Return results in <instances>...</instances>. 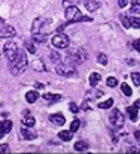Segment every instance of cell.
Segmentation results:
<instances>
[{"label": "cell", "mask_w": 140, "mask_h": 154, "mask_svg": "<svg viewBox=\"0 0 140 154\" xmlns=\"http://www.w3.org/2000/svg\"><path fill=\"white\" fill-rule=\"evenodd\" d=\"M32 67H33L34 69H37V71H44V69H46V67H44L43 62L41 60H37V61L32 62Z\"/></svg>", "instance_id": "23"}, {"label": "cell", "mask_w": 140, "mask_h": 154, "mask_svg": "<svg viewBox=\"0 0 140 154\" xmlns=\"http://www.w3.org/2000/svg\"><path fill=\"white\" fill-rule=\"evenodd\" d=\"M128 0H119V2H117V4H119V6H120V8H125V6L126 5H128Z\"/></svg>", "instance_id": "38"}, {"label": "cell", "mask_w": 140, "mask_h": 154, "mask_svg": "<svg viewBox=\"0 0 140 154\" xmlns=\"http://www.w3.org/2000/svg\"><path fill=\"white\" fill-rule=\"evenodd\" d=\"M128 62L130 63L129 66H136V61H128Z\"/></svg>", "instance_id": "42"}, {"label": "cell", "mask_w": 140, "mask_h": 154, "mask_svg": "<svg viewBox=\"0 0 140 154\" xmlns=\"http://www.w3.org/2000/svg\"><path fill=\"white\" fill-rule=\"evenodd\" d=\"M56 72L61 75V76H73L76 75V66L75 65H71V63H58L56 67Z\"/></svg>", "instance_id": "5"}, {"label": "cell", "mask_w": 140, "mask_h": 154, "mask_svg": "<svg viewBox=\"0 0 140 154\" xmlns=\"http://www.w3.org/2000/svg\"><path fill=\"white\" fill-rule=\"evenodd\" d=\"M25 48L29 51L30 54H34V53L37 52V49H35V47H34V44L32 43V42H29V41H25Z\"/></svg>", "instance_id": "29"}, {"label": "cell", "mask_w": 140, "mask_h": 154, "mask_svg": "<svg viewBox=\"0 0 140 154\" xmlns=\"http://www.w3.org/2000/svg\"><path fill=\"white\" fill-rule=\"evenodd\" d=\"M80 2V0H63V6H71V5H75V4H77Z\"/></svg>", "instance_id": "34"}, {"label": "cell", "mask_w": 140, "mask_h": 154, "mask_svg": "<svg viewBox=\"0 0 140 154\" xmlns=\"http://www.w3.org/2000/svg\"><path fill=\"white\" fill-rule=\"evenodd\" d=\"M38 97H39V94L37 91H28L25 94V100H27V102H29V104H34L38 100Z\"/></svg>", "instance_id": "15"}, {"label": "cell", "mask_w": 140, "mask_h": 154, "mask_svg": "<svg viewBox=\"0 0 140 154\" xmlns=\"http://www.w3.org/2000/svg\"><path fill=\"white\" fill-rule=\"evenodd\" d=\"M68 54L69 56H68V58H67V62L71 63V65H75V66L81 65V63H84L88 58L87 52H86L84 48H78V49H76L75 52L68 53Z\"/></svg>", "instance_id": "3"}, {"label": "cell", "mask_w": 140, "mask_h": 154, "mask_svg": "<svg viewBox=\"0 0 140 154\" xmlns=\"http://www.w3.org/2000/svg\"><path fill=\"white\" fill-rule=\"evenodd\" d=\"M132 47H134L138 52L140 53V39H138V41H134L132 42Z\"/></svg>", "instance_id": "37"}, {"label": "cell", "mask_w": 140, "mask_h": 154, "mask_svg": "<svg viewBox=\"0 0 140 154\" xmlns=\"http://www.w3.org/2000/svg\"><path fill=\"white\" fill-rule=\"evenodd\" d=\"M129 152H136V153H139V149H135V148H130V149H129Z\"/></svg>", "instance_id": "44"}, {"label": "cell", "mask_w": 140, "mask_h": 154, "mask_svg": "<svg viewBox=\"0 0 140 154\" xmlns=\"http://www.w3.org/2000/svg\"><path fill=\"white\" fill-rule=\"evenodd\" d=\"M131 80L134 82L135 86H140V72H132L131 73Z\"/></svg>", "instance_id": "27"}, {"label": "cell", "mask_w": 140, "mask_h": 154, "mask_svg": "<svg viewBox=\"0 0 140 154\" xmlns=\"http://www.w3.org/2000/svg\"><path fill=\"white\" fill-rule=\"evenodd\" d=\"M129 20H130V25L132 28H140V18H136V17H131L129 18Z\"/></svg>", "instance_id": "26"}, {"label": "cell", "mask_w": 140, "mask_h": 154, "mask_svg": "<svg viewBox=\"0 0 140 154\" xmlns=\"http://www.w3.org/2000/svg\"><path fill=\"white\" fill-rule=\"evenodd\" d=\"M35 87L37 88H44V85H42V83H39V82H35Z\"/></svg>", "instance_id": "40"}, {"label": "cell", "mask_w": 140, "mask_h": 154, "mask_svg": "<svg viewBox=\"0 0 140 154\" xmlns=\"http://www.w3.org/2000/svg\"><path fill=\"white\" fill-rule=\"evenodd\" d=\"M3 22H4V19H3L2 17H0V23H3Z\"/></svg>", "instance_id": "45"}, {"label": "cell", "mask_w": 140, "mask_h": 154, "mask_svg": "<svg viewBox=\"0 0 140 154\" xmlns=\"http://www.w3.org/2000/svg\"><path fill=\"white\" fill-rule=\"evenodd\" d=\"M85 6L88 11H95L101 6V3H100V0H86Z\"/></svg>", "instance_id": "13"}, {"label": "cell", "mask_w": 140, "mask_h": 154, "mask_svg": "<svg viewBox=\"0 0 140 154\" xmlns=\"http://www.w3.org/2000/svg\"><path fill=\"white\" fill-rule=\"evenodd\" d=\"M121 91L124 92V95L125 96H131L132 95V90H131V87L128 85V83H121Z\"/></svg>", "instance_id": "24"}, {"label": "cell", "mask_w": 140, "mask_h": 154, "mask_svg": "<svg viewBox=\"0 0 140 154\" xmlns=\"http://www.w3.org/2000/svg\"><path fill=\"white\" fill-rule=\"evenodd\" d=\"M58 138L61 139V140H63V142H69L72 138H73V135H72V131L71 130H63V131H59L58 133Z\"/></svg>", "instance_id": "17"}, {"label": "cell", "mask_w": 140, "mask_h": 154, "mask_svg": "<svg viewBox=\"0 0 140 154\" xmlns=\"http://www.w3.org/2000/svg\"><path fill=\"white\" fill-rule=\"evenodd\" d=\"M97 61L101 63V65L106 66V65H107V56H106L105 53H99V56H97Z\"/></svg>", "instance_id": "31"}, {"label": "cell", "mask_w": 140, "mask_h": 154, "mask_svg": "<svg viewBox=\"0 0 140 154\" xmlns=\"http://www.w3.org/2000/svg\"><path fill=\"white\" fill-rule=\"evenodd\" d=\"M134 105H135L138 109H140V99H138V100L134 102Z\"/></svg>", "instance_id": "41"}, {"label": "cell", "mask_w": 140, "mask_h": 154, "mask_svg": "<svg viewBox=\"0 0 140 154\" xmlns=\"http://www.w3.org/2000/svg\"><path fill=\"white\" fill-rule=\"evenodd\" d=\"M110 121L115 128H123L125 124V118L119 109H114L110 115Z\"/></svg>", "instance_id": "6"}, {"label": "cell", "mask_w": 140, "mask_h": 154, "mask_svg": "<svg viewBox=\"0 0 140 154\" xmlns=\"http://www.w3.org/2000/svg\"><path fill=\"white\" fill-rule=\"evenodd\" d=\"M138 110H139V109H138L135 105L126 107V111H128L129 118H130L131 121H136V120H138Z\"/></svg>", "instance_id": "14"}, {"label": "cell", "mask_w": 140, "mask_h": 154, "mask_svg": "<svg viewBox=\"0 0 140 154\" xmlns=\"http://www.w3.org/2000/svg\"><path fill=\"white\" fill-rule=\"evenodd\" d=\"M20 134H22L23 139H25V140H34L38 137L37 133L34 130H30V128H28V126H22L20 128Z\"/></svg>", "instance_id": "10"}, {"label": "cell", "mask_w": 140, "mask_h": 154, "mask_svg": "<svg viewBox=\"0 0 140 154\" xmlns=\"http://www.w3.org/2000/svg\"><path fill=\"white\" fill-rule=\"evenodd\" d=\"M82 109H85V110H87V109H88V106H87V101L84 102V106H82Z\"/></svg>", "instance_id": "43"}, {"label": "cell", "mask_w": 140, "mask_h": 154, "mask_svg": "<svg viewBox=\"0 0 140 154\" xmlns=\"http://www.w3.org/2000/svg\"><path fill=\"white\" fill-rule=\"evenodd\" d=\"M48 24H50V19L37 18L33 22V27H32V32H33V34H35V33H43L42 28L44 27V25H48Z\"/></svg>", "instance_id": "9"}, {"label": "cell", "mask_w": 140, "mask_h": 154, "mask_svg": "<svg viewBox=\"0 0 140 154\" xmlns=\"http://www.w3.org/2000/svg\"><path fill=\"white\" fill-rule=\"evenodd\" d=\"M106 85L109 87H115L117 85V80L115 79V77H109V79L106 80Z\"/></svg>", "instance_id": "32"}, {"label": "cell", "mask_w": 140, "mask_h": 154, "mask_svg": "<svg viewBox=\"0 0 140 154\" xmlns=\"http://www.w3.org/2000/svg\"><path fill=\"white\" fill-rule=\"evenodd\" d=\"M120 19H121L123 25H124V27H125L126 29L131 27V25H130V20H129V17H126V15H121V17H120Z\"/></svg>", "instance_id": "33"}, {"label": "cell", "mask_w": 140, "mask_h": 154, "mask_svg": "<svg viewBox=\"0 0 140 154\" xmlns=\"http://www.w3.org/2000/svg\"><path fill=\"white\" fill-rule=\"evenodd\" d=\"M75 149L77 152H85L88 149V144L86 142H81V140H78V142H76L75 144Z\"/></svg>", "instance_id": "22"}, {"label": "cell", "mask_w": 140, "mask_h": 154, "mask_svg": "<svg viewBox=\"0 0 140 154\" xmlns=\"http://www.w3.org/2000/svg\"><path fill=\"white\" fill-rule=\"evenodd\" d=\"M27 67H28L27 53H25L24 49H18L15 58L10 61V65H9V69H10L11 75H14V76L22 75L25 69H27Z\"/></svg>", "instance_id": "1"}, {"label": "cell", "mask_w": 140, "mask_h": 154, "mask_svg": "<svg viewBox=\"0 0 140 154\" xmlns=\"http://www.w3.org/2000/svg\"><path fill=\"white\" fill-rule=\"evenodd\" d=\"M17 34L14 27L9 24H5L4 22L0 23V38H13Z\"/></svg>", "instance_id": "8"}, {"label": "cell", "mask_w": 140, "mask_h": 154, "mask_svg": "<svg viewBox=\"0 0 140 154\" xmlns=\"http://www.w3.org/2000/svg\"><path fill=\"white\" fill-rule=\"evenodd\" d=\"M48 39V37L46 33H35L33 34V41L37 43H46Z\"/></svg>", "instance_id": "19"}, {"label": "cell", "mask_w": 140, "mask_h": 154, "mask_svg": "<svg viewBox=\"0 0 140 154\" xmlns=\"http://www.w3.org/2000/svg\"><path fill=\"white\" fill-rule=\"evenodd\" d=\"M130 14H140V0H131Z\"/></svg>", "instance_id": "18"}, {"label": "cell", "mask_w": 140, "mask_h": 154, "mask_svg": "<svg viewBox=\"0 0 140 154\" xmlns=\"http://www.w3.org/2000/svg\"><path fill=\"white\" fill-rule=\"evenodd\" d=\"M43 99H46L50 102H57V101H59L62 99V96L61 95H57V94H44L43 95Z\"/></svg>", "instance_id": "21"}, {"label": "cell", "mask_w": 140, "mask_h": 154, "mask_svg": "<svg viewBox=\"0 0 140 154\" xmlns=\"http://www.w3.org/2000/svg\"><path fill=\"white\" fill-rule=\"evenodd\" d=\"M135 138L138 140V143H140V131H135Z\"/></svg>", "instance_id": "39"}, {"label": "cell", "mask_w": 140, "mask_h": 154, "mask_svg": "<svg viewBox=\"0 0 140 154\" xmlns=\"http://www.w3.org/2000/svg\"><path fill=\"white\" fill-rule=\"evenodd\" d=\"M114 104V100L112 99H109V100H106V101H102V102H100L99 104V107L100 109H110Z\"/></svg>", "instance_id": "25"}, {"label": "cell", "mask_w": 140, "mask_h": 154, "mask_svg": "<svg viewBox=\"0 0 140 154\" xmlns=\"http://www.w3.org/2000/svg\"><path fill=\"white\" fill-rule=\"evenodd\" d=\"M100 81H101V75H99L97 72H92V73L90 75V85H91L92 87L96 86Z\"/></svg>", "instance_id": "20"}, {"label": "cell", "mask_w": 140, "mask_h": 154, "mask_svg": "<svg viewBox=\"0 0 140 154\" xmlns=\"http://www.w3.org/2000/svg\"><path fill=\"white\" fill-rule=\"evenodd\" d=\"M18 49L19 48L17 46V43H14L13 41H8V42L4 44L3 52H4V56L6 57V60H8L9 62L15 58V56L18 53Z\"/></svg>", "instance_id": "4"}, {"label": "cell", "mask_w": 140, "mask_h": 154, "mask_svg": "<svg viewBox=\"0 0 140 154\" xmlns=\"http://www.w3.org/2000/svg\"><path fill=\"white\" fill-rule=\"evenodd\" d=\"M49 58H50V61H52V62H54L56 65H58L59 61H61V56L57 53V52H50Z\"/></svg>", "instance_id": "28"}, {"label": "cell", "mask_w": 140, "mask_h": 154, "mask_svg": "<svg viewBox=\"0 0 140 154\" xmlns=\"http://www.w3.org/2000/svg\"><path fill=\"white\" fill-rule=\"evenodd\" d=\"M65 15H66V19L68 20V23H80V22H91L92 20V18L85 17L82 14L81 10L76 5L67 6Z\"/></svg>", "instance_id": "2"}, {"label": "cell", "mask_w": 140, "mask_h": 154, "mask_svg": "<svg viewBox=\"0 0 140 154\" xmlns=\"http://www.w3.org/2000/svg\"><path fill=\"white\" fill-rule=\"evenodd\" d=\"M49 120H50V123H53L54 125H63L66 123V118L63 116L62 114H59V112L49 115Z\"/></svg>", "instance_id": "12"}, {"label": "cell", "mask_w": 140, "mask_h": 154, "mask_svg": "<svg viewBox=\"0 0 140 154\" xmlns=\"http://www.w3.org/2000/svg\"><path fill=\"white\" fill-rule=\"evenodd\" d=\"M52 44L56 48H61V49L67 48L68 44H69V37L66 35V34H63V33L57 34V35H54L52 38Z\"/></svg>", "instance_id": "7"}, {"label": "cell", "mask_w": 140, "mask_h": 154, "mask_svg": "<svg viewBox=\"0 0 140 154\" xmlns=\"http://www.w3.org/2000/svg\"><path fill=\"white\" fill-rule=\"evenodd\" d=\"M22 124L24 126H28V128H33L35 124V119L32 116V115H25V116L22 119Z\"/></svg>", "instance_id": "16"}, {"label": "cell", "mask_w": 140, "mask_h": 154, "mask_svg": "<svg viewBox=\"0 0 140 154\" xmlns=\"http://www.w3.org/2000/svg\"><path fill=\"white\" fill-rule=\"evenodd\" d=\"M69 110H71L73 114H77V112L80 111V107L76 105L75 102H71V104H69Z\"/></svg>", "instance_id": "35"}, {"label": "cell", "mask_w": 140, "mask_h": 154, "mask_svg": "<svg viewBox=\"0 0 140 154\" xmlns=\"http://www.w3.org/2000/svg\"><path fill=\"white\" fill-rule=\"evenodd\" d=\"M10 149H9V145L8 144H2L0 145V153H9Z\"/></svg>", "instance_id": "36"}, {"label": "cell", "mask_w": 140, "mask_h": 154, "mask_svg": "<svg viewBox=\"0 0 140 154\" xmlns=\"http://www.w3.org/2000/svg\"><path fill=\"white\" fill-rule=\"evenodd\" d=\"M11 128H13V123H11L10 120H3V121H0V138H3L4 134L10 133Z\"/></svg>", "instance_id": "11"}, {"label": "cell", "mask_w": 140, "mask_h": 154, "mask_svg": "<svg viewBox=\"0 0 140 154\" xmlns=\"http://www.w3.org/2000/svg\"><path fill=\"white\" fill-rule=\"evenodd\" d=\"M78 128H80V120H73L72 123H71V126H69V130H71L72 133H76L78 130Z\"/></svg>", "instance_id": "30"}]
</instances>
